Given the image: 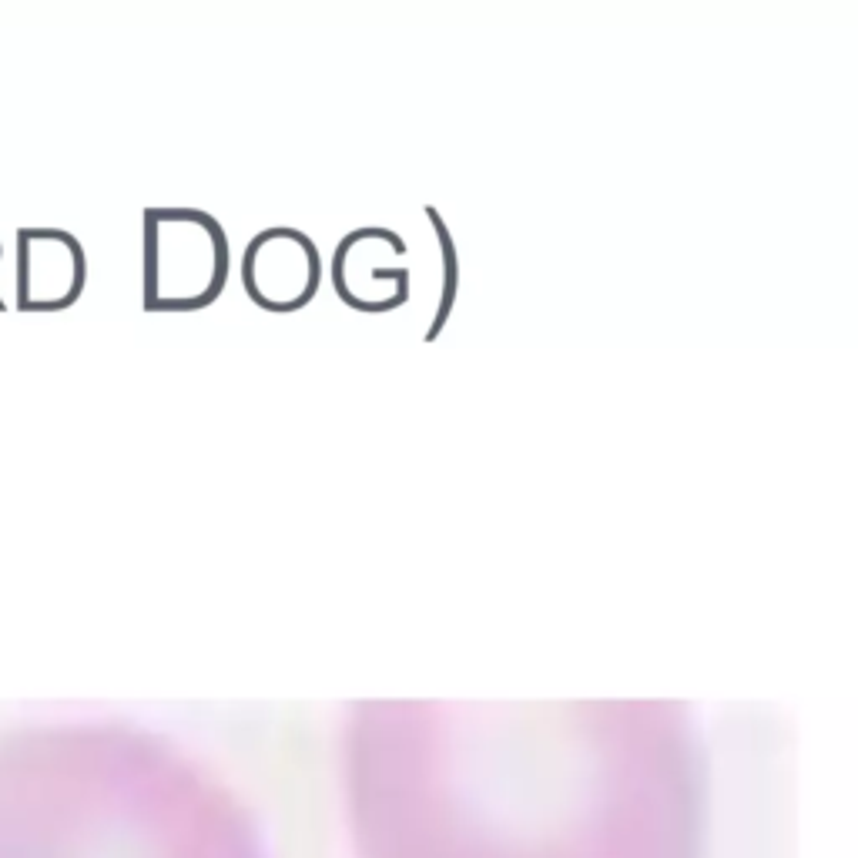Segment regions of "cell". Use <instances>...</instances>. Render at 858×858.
Returning <instances> with one entry per match:
<instances>
[{
  "instance_id": "6da1fadb",
  "label": "cell",
  "mask_w": 858,
  "mask_h": 858,
  "mask_svg": "<svg viewBox=\"0 0 858 858\" xmlns=\"http://www.w3.org/2000/svg\"><path fill=\"white\" fill-rule=\"evenodd\" d=\"M356 858H708L711 785L674 704L362 708Z\"/></svg>"
},
{
  "instance_id": "7a4b0ae2",
  "label": "cell",
  "mask_w": 858,
  "mask_h": 858,
  "mask_svg": "<svg viewBox=\"0 0 858 858\" xmlns=\"http://www.w3.org/2000/svg\"><path fill=\"white\" fill-rule=\"evenodd\" d=\"M0 858H269L259 825L155 741L41 734L0 748Z\"/></svg>"
}]
</instances>
